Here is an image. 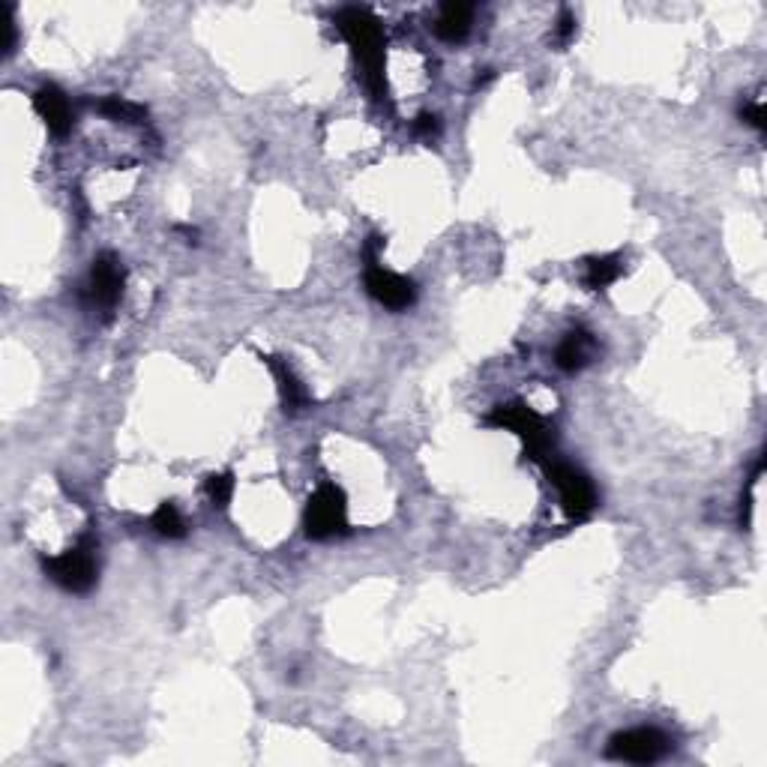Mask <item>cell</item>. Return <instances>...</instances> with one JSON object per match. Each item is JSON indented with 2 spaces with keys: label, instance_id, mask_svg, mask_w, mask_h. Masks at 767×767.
<instances>
[{
  "label": "cell",
  "instance_id": "5bb4252c",
  "mask_svg": "<svg viewBox=\"0 0 767 767\" xmlns=\"http://www.w3.org/2000/svg\"><path fill=\"white\" fill-rule=\"evenodd\" d=\"M153 528H156L159 537H168V540H180L186 534V522H183V516L174 504H162L153 513Z\"/></svg>",
  "mask_w": 767,
  "mask_h": 767
},
{
  "label": "cell",
  "instance_id": "8992f818",
  "mask_svg": "<svg viewBox=\"0 0 767 767\" xmlns=\"http://www.w3.org/2000/svg\"><path fill=\"white\" fill-rule=\"evenodd\" d=\"M549 480L555 483L567 516L582 519V516H588L597 507V489H594V483L579 468L555 462V465H549Z\"/></svg>",
  "mask_w": 767,
  "mask_h": 767
},
{
  "label": "cell",
  "instance_id": "4fadbf2b",
  "mask_svg": "<svg viewBox=\"0 0 767 767\" xmlns=\"http://www.w3.org/2000/svg\"><path fill=\"white\" fill-rule=\"evenodd\" d=\"M621 270H624V264H621V258H618V255L591 258V261H588V273H585V282H588V288L600 291V288L612 285V282L621 276Z\"/></svg>",
  "mask_w": 767,
  "mask_h": 767
},
{
  "label": "cell",
  "instance_id": "9a60e30c",
  "mask_svg": "<svg viewBox=\"0 0 767 767\" xmlns=\"http://www.w3.org/2000/svg\"><path fill=\"white\" fill-rule=\"evenodd\" d=\"M99 111H102L105 117H111V120H126V123H141V120L147 117V111H144L141 105H135V102H129V99H120V96L102 99V102H99Z\"/></svg>",
  "mask_w": 767,
  "mask_h": 767
},
{
  "label": "cell",
  "instance_id": "5b68a950",
  "mask_svg": "<svg viewBox=\"0 0 767 767\" xmlns=\"http://www.w3.org/2000/svg\"><path fill=\"white\" fill-rule=\"evenodd\" d=\"M45 573L51 576V582H57L60 588L72 591V594H84L96 585V555L90 543H81L57 558L45 561Z\"/></svg>",
  "mask_w": 767,
  "mask_h": 767
},
{
  "label": "cell",
  "instance_id": "2e32d148",
  "mask_svg": "<svg viewBox=\"0 0 767 767\" xmlns=\"http://www.w3.org/2000/svg\"><path fill=\"white\" fill-rule=\"evenodd\" d=\"M207 498L213 501V507H228L231 495H234V480L231 474H213L207 477Z\"/></svg>",
  "mask_w": 767,
  "mask_h": 767
},
{
  "label": "cell",
  "instance_id": "8fae6325",
  "mask_svg": "<svg viewBox=\"0 0 767 767\" xmlns=\"http://www.w3.org/2000/svg\"><path fill=\"white\" fill-rule=\"evenodd\" d=\"M267 366L273 369L276 381H279V396H282V405L285 411H306L312 405V396L309 390L300 384V378L288 369V363H282L279 357H267Z\"/></svg>",
  "mask_w": 767,
  "mask_h": 767
},
{
  "label": "cell",
  "instance_id": "30bf717a",
  "mask_svg": "<svg viewBox=\"0 0 767 767\" xmlns=\"http://www.w3.org/2000/svg\"><path fill=\"white\" fill-rule=\"evenodd\" d=\"M597 354V342L591 333L585 330H576V333H567V339L558 345L555 351V363L564 369V372H576V369H585Z\"/></svg>",
  "mask_w": 767,
  "mask_h": 767
},
{
  "label": "cell",
  "instance_id": "6da1fadb",
  "mask_svg": "<svg viewBox=\"0 0 767 767\" xmlns=\"http://www.w3.org/2000/svg\"><path fill=\"white\" fill-rule=\"evenodd\" d=\"M336 27L351 45L357 63L363 66V81L375 96H384V30L381 21L360 6H348L336 15Z\"/></svg>",
  "mask_w": 767,
  "mask_h": 767
},
{
  "label": "cell",
  "instance_id": "52a82bcc",
  "mask_svg": "<svg viewBox=\"0 0 767 767\" xmlns=\"http://www.w3.org/2000/svg\"><path fill=\"white\" fill-rule=\"evenodd\" d=\"M669 750V738L657 729H630L609 741V756L630 765H651L663 759Z\"/></svg>",
  "mask_w": 767,
  "mask_h": 767
},
{
  "label": "cell",
  "instance_id": "3957f363",
  "mask_svg": "<svg viewBox=\"0 0 767 767\" xmlns=\"http://www.w3.org/2000/svg\"><path fill=\"white\" fill-rule=\"evenodd\" d=\"M372 243H369V252H366V288H369V294L381 303V306H387V309H408L411 303H414V297H417V291H414V282L411 279H405V276H399V273H393V270H387V267H381V261H378V249H381V240L378 237H369Z\"/></svg>",
  "mask_w": 767,
  "mask_h": 767
},
{
  "label": "cell",
  "instance_id": "ffe728a7",
  "mask_svg": "<svg viewBox=\"0 0 767 767\" xmlns=\"http://www.w3.org/2000/svg\"><path fill=\"white\" fill-rule=\"evenodd\" d=\"M3 54H9L12 51V45H15V21H12V6H6V12H3Z\"/></svg>",
  "mask_w": 767,
  "mask_h": 767
},
{
  "label": "cell",
  "instance_id": "9c48e42d",
  "mask_svg": "<svg viewBox=\"0 0 767 767\" xmlns=\"http://www.w3.org/2000/svg\"><path fill=\"white\" fill-rule=\"evenodd\" d=\"M33 108H36V114L45 120V126H48L54 135H66V132H69V126H72V108H69V99H66L54 84H45V87L36 90Z\"/></svg>",
  "mask_w": 767,
  "mask_h": 767
},
{
  "label": "cell",
  "instance_id": "7a4b0ae2",
  "mask_svg": "<svg viewBox=\"0 0 767 767\" xmlns=\"http://www.w3.org/2000/svg\"><path fill=\"white\" fill-rule=\"evenodd\" d=\"M486 423L495 426V429H510V432H516V435L525 441L531 459H543L546 450L552 447V438H555L552 429L546 426V420H543L537 411H531L528 405H522V402L495 405L492 414L486 417Z\"/></svg>",
  "mask_w": 767,
  "mask_h": 767
},
{
  "label": "cell",
  "instance_id": "44dd1931",
  "mask_svg": "<svg viewBox=\"0 0 767 767\" xmlns=\"http://www.w3.org/2000/svg\"><path fill=\"white\" fill-rule=\"evenodd\" d=\"M492 78H495V72H492V69H483V75H477V81H474V84H477V87H483V84H489Z\"/></svg>",
  "mask_w": 767,
  "mask_h": 767
},
{
  "label": "cell",
  "instance_id": "ba28073f",
  "mask_svg": "<svg viewBox=\"0 0 767 767\" xmlns=\"http://www.w3.org/2000/svg\"><path fill=\"white\" fill-rule=\"evenodd\" d=\"M87 291H90L96 306L111 309L123 294V267H120V261L111 258V255H99L90 267Z\"/></svg>",
  "mask_w": 767,
  "mask_h": 767
},
{
  "label": "cell",
  "instance_id": "e0dca14e",
  "mask_svg": "<svg viewBox=\"0 0 767 767\" xmlns=\"http://www.w3.org/2000/svg\"><path fill=\"white\" fill-rule=\"evenodd\" d=\"M558 39L561 42H570L576 36V15L570 9H561V18H558V27H555Z\"/></svg>",
  "mask_w": 767,
  "mask_h": 767
},
{
  "label": "cell",
  "instance_id": "7c38bea8",
  "mask_svg": "<svg viewBox=\"0 0 767 767\" xmlns=\"http://www.w3.org/2000/svg\"><path fill=\"white\" fill-rule=\"evenodd\" d=\"M474 21V6L471 3H444L435 21V33L447 42H459L468 36Z\"/></svg>",
  "mask_w": 767,
  "mask_h": 767
},
{
  "label": "cell",
  "instance_id": "d6986e66",
  "mask_svg": "<svg viewBox=\"0 0 767 767\" xmlns=\"http://www.w3.org/2000/svg\"><path fill=\"white\" fill-rule=\"evenodd\" d=\"M414 132L423 135V138H432V135L438 132V117H435V114H420V117L414 120Z\"/></svg>",
  "mask_w": 767,
  "mask_h": 767
},
{
  "label": "cell",
  "instance_id": "ac0fdd59",
  "mask_svg": "<svg viewBox=\"0 0 767 767\" xmlns=\"http://www.w3.org/2000/svg\"><path fill=\"white\" fill-rule=\"evenodd\" d=\"M741 117H744L750 126H756V129H765V105H762V102H753V105L741 108Z\"/></svg>",
  "mask_w": 767,
  "mask_h": 767
},
{
  "label": "cell",
  "instance_id": "277c9868",
  "mask_svg": "<svg viewBox=\"0 0 767 767\" xmlns=\"http://www.w3.org/2000/svg\"><path fill=\"white\" fill-rule=\"evenodd\" d=\"M345 495L339 486L333 483H324L306 504V516H303V525H306V534L312 540H327V537H336L342 531H348V519H345Z\"/></svg>",
  "mask_w": 767,
  "mask_h": 767
}]
</instances>
